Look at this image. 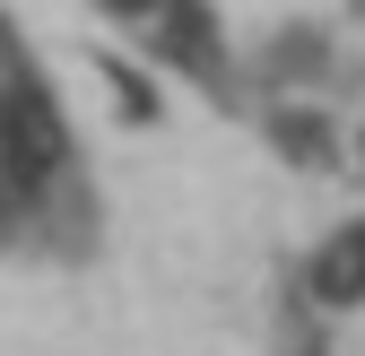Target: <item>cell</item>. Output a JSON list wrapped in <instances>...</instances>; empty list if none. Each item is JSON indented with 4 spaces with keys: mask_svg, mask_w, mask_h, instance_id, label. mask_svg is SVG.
Returning a JSON list of instances; mask_svg holds the SVG:
<instances>
[{
    "mask_svg": "<svg viewBox=\"0 0 365 356\" xmlns=\"http://www.w3.org/2000/svg\"><path fill=\"white\" fill-rule=\"evenodd\" d=\"M279 140H287L296 157H322V130H313V113H287V130H279Z\"/></svg>",
    "mask_w": 365,
    "mask_h": 356,
    "instance_id": "cell-5",
    "label": "cell"
},
{
    "mask_svg": "<svg viewBox=\"0 0 365 356\" xmlns=\"http://www.w3.org/2000/svg\"><path fill=\"white\" fill-rule=\"evenodd\" d=\"M105 78H113V96H122L130 113H140V122H157V96H148V78H130L122 61H105Z\"/></svg>",
    "mask_w": 365,
    "mask_h": 356,
    "instance_id": "cell-4",
    "label": "cell"
},
{
    "mask_svg": "<svg viewBox=\"0 0 365 356\" xmlns=\"http://www.w3.org/2000/svg\"><path fill=\"white\" fill-rule=\"evenodd\" d=\"M61 113L35 96V87L18 78V87H0V174H9V183L26 192V183H43V174L61 165Z\"/></svg>",
    "mask_w": 365,
    "mask_h": 356,
    "instance_id": "cell-1",
    "label": "cell"
},
{
    "mask_svg": "<svg viewBox=\"0 0 365 356\" xmlns=\"http://www.w3.org/2000/svg\"><path fill=\"white\" fill-rule=\"evenodd\" d=\"M313 295L322 304H365V226H348V235H331L322 252H313Z\"/></svg>",
    "mask_w": 365,
    "mask_h": 356,
    "instance_id": "cell-2",
    "label": "cell"
},
{
    "mask_svg": "<svg viewBox=\"0 0 365 356\" xmlns=\"http://www.w3.org/2000/svg\"><path fill=\"white\" fill-rule=\"evenodd\" d=\"M105 9H122V18H157L165 0H105Z\"/></svg>",
    "mask_w": 365,
    "mask_h": 356,
    "instance_id": "cell-6",
    "label": "cell"
},
{
    "mask_svg": "<svg viewBox=\"0 0 365 356\" xmlns=\"http://www.w3.org/2000/svg\"><path fill=\"white\" fill-rule=\"evenodd\" d=\"M157 43H165L174 61H192V70H200V61H209V43H217V35H209V9H200V0H165V9H157Z\"/></svg>",
    "mask_w": 365,
    "mask_h": 356,
    "instance_id": "cell-3",
    "label": "cell"
}]
</instances>
